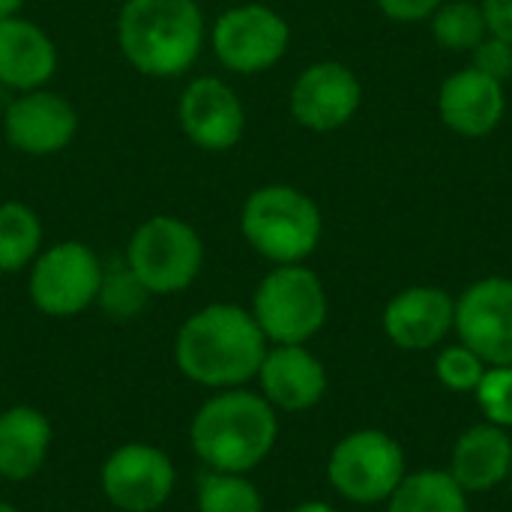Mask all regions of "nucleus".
Masks as SVG:
<instances>
[{"label":"nucleus","instance_id":"obj_17","mask_svg":"<svg viewBox=\"0 0 512 512\" xmlns=\"http://www.w3.org/2000/svg\"><path fill=\"white\" fill-rule=\"evenodd\" d=\"M507 96L504 84L492 75L465 66L453 72L438 93V114L447 129L462 138H483L504 120Z\"/></svg>","mask_w":512,"mask_h":512},{"label":"nucleus","instance_id":"obj_34","mask_svg":"<svg viewBox=\"0 0 512 512\" xmlns=\"http://www.w3.org/2000/svg\"><path fill=\"white\" fill-rule=\"evenodd\" d=\"M510 495H512V474H510Z\"/></svg>","mask_w":512,"mask_h":512},{"label":"nucleus","instance_id":"obj_12","mask_svg":"<svg viewBox=\"0 0 512 512\" xmlns=\"http://www.w3.org/2000/svg\"><path fill=\"white\" fill-rule=\"evenodd\" d=\"M177 120L198 150L225 153L243 141L246 132V108L234 87L216 75L192 78L177 102Z\"/></svg>","mask_w":512,"mask_h":512},{"label":"nucleus","instance_id":"obj_27","mask_svg":"<svg viewBox=\"0 0 512 512\" xmlns=\"http://www.w3.org/2000/svg\"><path fill=\"white\" fill-rule=\"evenodd\" d=\"M477 405L486 423L512 429V366H489L486 378L477 387Z\"/></svg>","mask_w":512,"mask_h":512},{"label":"nucleus","instance_id":"obj_30","mask_svg":"<svg viewBox=\"0 0 512 512\" xmlns=\"http://www.w3.org/2000/svg\"><path fill=\"white\" fill-rule=\"evenodd\" d=\"M480 9H483L489 36H498L512 45V0H483Z\"/></svg>","mask_w":512,"mask_h":512},{"label":"nucleus","instance_id":"obj_3","mask_svg":"<svg viewBox=\"0 0 512 512\" xmlns=\"http://www.w3.org/2000/svg\"><path fill=\"white\" fill-rule=\"evenodd\" d=\"M204 12L195 0H126L117 15V48L147 78H180L204 48Z\"/></svg>","mask_w":512,"mask_h":512},{"label":"nucleus","instance_id":"obj_13","mask_svg":"<svg viewBox=\"0 0 512 512\" xmlns=\"http://www.w3.org/2000/svg\"><path fill=\"white\" fill-rule=\"evenodd\" d=\"M363 102L360 78L339 60H321L306 66L288 96L291 117L309 132L342 129Z\"/></svg>","mask_w":512,"mask_h":512},{"label":"nucleus","instance_id":"obj_4","mask_svg":"<svg viewBox=\"0 0 512 512\" xmlns=\"http://www.w3.org/2000/svg\"><path fill=\"white\" fill-rule=\"evenodd\" d=\"M243 240L276 264H303L321 243L324 219L318 204L297 186L270 183L255 189L240 210Z\"/></svg>","mask_w":512,"mask_h":512},{"label":"nucleus","instance_id":"obj_10","mask_svg":"<svg viewBox=\"0 0 512 512\" xmlns=\"http://www.w3.org/2000/svg\"><path fill=\"white\" fill-rule=\"evenodd\" d=\"M99 486L114 510L156 512L177 489V468L162 447L129 441L108 453L99 468Z\"/></svg>","mask_w":512,"mask_h":512},{"label":"nucleus","instance_id":"obj_8","mask_svg":"<svg viewBox=\"0 0 512 512\" xmlns=\"http://www.w3.org/2000/svg\"><path fill=\"white\" fill-rule=\"evenodd\" d=\"M30 303L48 318H75L96 306L102 258L81 240H60L27 267Z\"/></svg>","mask_w":512,"mask_h":512},{"label":"nucleus","instance_id":"obj_5","mask_svg":"<svg viewBox=\"0 0 512 512\" xmlns=\"http://www.w3.org/2000/svg\"><path fill=\"white\" fill-rule=\"evenodd\" d=\"M249 312L270 345H309L327 324L330 300L315 270L276 264L258 282Z\"/></svg>","mask_w":512,"mask_h":512},{"label":"nucleus","instance_id":"obj_23","mask_svg":"<svg viewBox=\"0 0 512 512\" xmlns=\"http://www.w3.org/2000/svg\"><path fill=\"white\" fill-rule=\"evenodd\" d=\"M198 512H264V495L249 474L204 471L195 489Z\"/></svg>","mask_w":512,"mask_h":512},{"label":"nucleus","instance_id":"obj_7","mask_svg":"<svg viewBox=\"0 0 512 512\" xmlns=\"http://www.w3.org/2000/svg\"><path fill=\"white\" fill-rule=\"evenodd\" d=\"M408 474L402 444L381 429H357L336 441L327 459L333 492L351 504H387Z\"/></svg>","mask_w":512,"mask_h":512},{"label":"nucleus","instance_id":"obj_28","mask_svg":"<svg viewBox=\"0 0 512 512\" xmlns=\"http://www.w3.org/2000/svg\"><path fill=\"white\" fill-rule=\"evenodd\" d=\"M474 69L492 75L495 81H507L512 75V45L498 39V36H486L477 48H474Z\"/></svg>","mask_w":512,"mask_h":512},{"label":"nucleus","instance_id":"obj_1","mask_svg":"<svg viewBox=\"0 0 512 512\" xmlns=\"http://www.w3.org/2000/svg\"><path fill=\"white\" fill-rule=\"evenodd\" d=\"M270 342L249 309L210 303L192 312L174 336L180 375L204 390H231L255 381Z\"/></svg>","mask_w":512,"mask_h":512},{"label":"nucleus","instance_id":"obj_11","mask_svg":"<svg viewBox=\"0 0 512 512\" xmlns=\"http://www.w3.org/2000/svg\"><path fill=\"white\" fill-rule=\"evenodd\" d=\"M459 342L486 360V366H512V279L486 276L456 300Z\"/></svg>","mask_w":512,"mask_h":512},{"label":"nucleus","instance_id":"obj_32","mask_svg":"<svg viewBox=\"0 0 512 512\" xmlns=\"http://www.w3.org/2000/svg\"><path fill=\"white\" fill-rule=\"evenodd\" d=\"M21 6H24V0H0V18H12V15H18V12H21Z\"/></svg>","mask_w":512,"mask_h":512},{"label":"nucleus","instance_id":"obj_31","mask_svg":"<svg viewBox=\"0 0 512 512\" xmlns=\"http://www.w3.org/2000/svg\"><path fill=\"white\" fill-rule=\"evenodd\" d=\"M288 512H339L333 504H327V501H303V504H297L294 510Z\"/></svg>","mask_w":512,"mask_h":512},{"label":"nucleus","instance_id":"obj_15","mask_svg":"<svg viewBox=\"0 0 512 512\" xmlns=\"http://www.w3.org/2000/svg\"><path fill=\"white\" fill-rule=\"evenodd\" d=\"M255 381L258 393L285 414L312 411L327 396V369L306 345H270Z\"/></svg>","mask_w":512,"mask_h":512},{"label":"nucleus","instance_id":"obj_14","mask_svg":"<svg viewBox=\"0 0 512 512\" xmlns=\"http://www.w3.org/2000/svg\"><path fill=\"white\" fill-rule=\"evenodd\" d=\"M78 132L75 105L54 90L18 93L3 114L6 141L27 156H54L72 144Z\"/></svg>","mask_w":512,"mask_h":512},{"label":"nucleus","instance_id":"obj_29","mask_svg":"<svg viewBox=\"0 0 512 512\" xmlns=\"http://www.w3.org/2000/svg\"><path fill=\"white\" fill-rule=\"evenodd\" d=\"M444 0H378L381 12L393 21H423V18H432L435 9L441 6Z\"/></svg>","mask_w":512,"mask_h":512},{"label":"nucleus","instance_id":"obj_18","mask_svg":"<svg viewBox=\"0 0 512 512\" xmlns=\"http://www.w3.org/2000/svg\"><path fill=\"white\" fill-rule=\"evenodd\" d=\"M57 72L54 39L30 18H0V84L27 93L39 90Z\"/></svg>","mask_w":512,"mask_h":512},{"label":"nucleus","instance_id":"obj_26","mask_svg":"<svg viewBox=\"0 0 512 512\" xmlns=\"http://www.w3.org/2000/svg\"><path fill=\"white\" fill-rule=\"evenodd\" d=\"M486 372H489L486 360L462 342L441 348L435 357V378L453 393H477Z\"/></svg>","mask_w":512,"mask_h":512},{"label":"nucleus","instance_id":"obj_21","mask_svg":"<svg viewBox=\"0 0 512 512\" xmlns=\"http://www.w3.org/2000/svg\"><path fill=\"white\" fill-rule=\"evenodd\" d=\"M387 512H468V495L450 471L423 468L405 474L399 489L387 498Z\"/></svg>","mask_w":512,"mask_h":512},{"label":"nucleus","instance_id":"obj_2","mask_svg":"<svg viewBox=\"0 0 512 512\" xmlns=\"http://www.w3.org/2000/svg\"><path fill=\"white\" fill-rule=\"evenodd\" d=\"M279 441V411L249 387L216 390L189 420V447L207 471L252 474Z\"/></svg>","mask_w":512,"mask_h":512},{"label":"nucleus","instance_id":"obj_25","mask_svg":"<svg viewBox=\"0 0 512 512\" xmlns=\"http://www.w3.org/2000/svg\"><path fill=\"white\" fill-rule=\"evenodd\" d=\"M432 36L447 51H474L489 36L480 3L471 0L441 3L432 15Z\"/></svg>","mask_w":512,"mask_h":512},{"label":"nucleus","instance_id":"obj_19","mask_svg":"<svg viewBox=\"0 0 512 512\" xmlns=\"http://www.w3.org/2000/svg\"><path fill=\"white\" fill-rule=\"evenodd\" d=\"M512 474V438L495 423L471 426L459 435L450 456V477L465 495H483L507 483Z\"/></svg>","mask_w":512,"mask_h":512},{"label":"nucleus","instance_id":"obj_20","mask_svg":"<svg viewBox=\"0 0 512 512\" xmlns=\"http://www.w3.org/2000/svg\"><path fill=\"white\" fill-rule=\"evenodd\" d=\"M51 420L33 405L0 411V480L24 483L36 477L51 453Z\"/></svg>","mask_w":512,"mask_h":512},{"label":"nucleus","instance_id":"obj_33","mask_svg":"<svg viewBox=\"0 0 512 512\" xmlns=\"http://www.w3.org/2000/svg\"><path fill=\"white\" fill-rule=\"evenodd\" d=\"M0 512H21L15 504H9V501H0Z\"/></svg>","mask_w":512,"mask_h":512},{"label":"nucleus","instance_id":"obj_6","mask_svg":"<svg viewBox=\"0 0 512 512\" xmlns=\"http://www.w3.org/2000/svg\"><path fill=\"white\" fill-rule=\"evenodd\" d=\"M123 261L153 297L180 294L201 276L204 240L186 219L159 213L132 231Z\"/></svg>","mask_w":512,"mask_h":512},{"label":"nucleus","instance_id":"obj_22","mask_svg":"<svg viewBox=\"0 0 512 512\" xmlns=\"http://www.w3.org/2000/svg\"><path fill=\"white\" fill-rule=\"evenodd\" d=\"M42 252V222L21 201L0 204V273L27 270Z\"/></svg>","mask_w":512,"mask_h":512},{"label":"nucleus","instance_id":"obj_16","mask_svg":"<svg viewBox=\"0 0 512 512\" xmlns=\"http://www.w3.org/2000/svg\"><path fill=\"white\" fill-rule=\"evenodd\" d=\"M456 327V300L435 285L399 291L384 306V333L402 351H432Z\"/></svg>","mask_w":512,"mask_h":512},{"label":"nucleus","instance_id":"obj_24","mask_svg":"<svg viewBox=\"0 0 512 512\" xmlns=\"http://www.w3.org/2000/svg\"><path fill=\"white\" fill-rule=\"evenodd\" d=\"M150 291L141 285V279L132 273V267L120 258L111 264H102V279H99V294H96V306L102 309L105 318L126 324L132 318H138L147 303H150Z\"/></svg>","mask_w":512,"mask_h":512},{"label":"nucleus","instance_id":"obj_9","mask_svg":"<svg viewBox=\"0 0 512 512\" xmlns=\"http://www.w3.org/2000/svg\"><path fill=\"white\" fill-rule=\"evenodd\" d=\"M288 42V21L264 3H240L225 9L210 30V48L216 60L240 75L273 69L285 57Z\"/></svg>","mask_w":512,"mask_h":512}]
</instances>
